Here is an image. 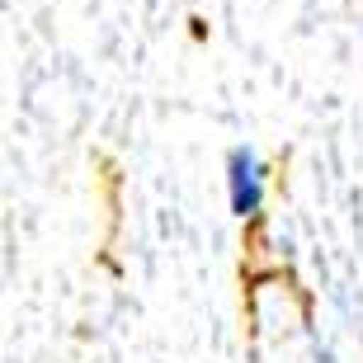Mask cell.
<instances>
[{
  "label": "cell",
  "mask_w": 363,
  "mask_h": 363,
  "mask_svg": "<svg viewBox=\"0 0 363 363\" xmlns=\"http://www.w3.org/2000/svg\"><path fill=\"white\" fill-rule=\"evenodd\" d=\"M227 199L236 217H255L264 203V165L250 147H236L227 156Z\"/></svg>",
  "instance_id": "obj_1"
}]
</instances>
